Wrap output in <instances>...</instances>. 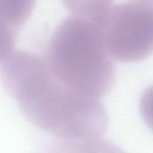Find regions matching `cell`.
<instances>
[{"mask_svg":"<svg viewBox=\"0 0 153 153\" xmlns=\"http://www.w3.org/2000/svg\"><path fill=\"white\" fill-rule=\"evenodd\" d=\"M3 87L24 116L44 131L61 140L102 138L109 118L99 99L82 97L58 79L46 58L13 51L1 64Z\"/></svg>","mask_w":153,"mask_h":153,"instance_id":"cell-1","label":"cell"},{"mask_svg":"<svg viewBox=\"0 0 153 153\" xmlns=\"http://www.w3.org/2000/svg\"><path fill=\"white\" fill-rule=\"evenodd\" d=\"M58 79L76 94L100 99L110 92L117 70L97 22L71 16L54 32L46 58Z\"/></svg>","mask_w":153,"mask_h":153,"instance_id":"cell-2","label":"cell"},{"mask_svg":"<svg viewBox=\"0 0 153 153\" xmlns=\"http://www.w3.org/2000/svg\"><path fill=\"white\" fill-rule=\"evenodd\" d=\"M103 45L110 57L136 62L153 53V6L126 2L112 6L97 21Z\"/></svg>","mask_w":153,"mask_h":153,"instance_id":"cell-3","label":"cell"},{"mask_svg":"<svg viewBox=\"0 0 153 153\" xmlns=\"http://www.w3.org/2000/svg\"><path fill=\"white\" fill-rule=\"evenodd\" d=\"M51 153H126L118 146L102 138L64 140L54 145Z\"/></svg>","mask_w":153,"mask_h":153,"instance_id":"cell-4","label":"cell"},{"mask_svg":"<svg viewBox=\"0 0 153 153\" xmlns=\"http://www.w3.org/2000/svg\"><path fill=\"white\" fill-rule=\"evenodd\" d=\"M73 16L97 22L112 7L114 0H61Z\"/></svg>","mask_w":153,"mask_h":153,"instance_id":"cell-5","label":"cell"},{"mask_svg":"<svg viewBox=\"0 0 153 153\" xmlns=\"http://www.w3.org/2000/svg\"><path fill=\"white\" fill-rule=\"evenodd\" d=\"M19 28L12 26L0 18V64L14 51Z\"/></svg>","mask_w":153,"mask_h":153,"instance_id":"cell-6","label":"cell"},{"mask_svg":"<svg viewBox=\"0 0 153 153\" xmlns=\"http://www.w3.org/2000/svg\"><path fill=\"white\" fill-rule=\"evenodd\" d=\"M140 112L148 127L153 130V86L142 94L140 100Z\"/></svg>","mask_w":153,"mask_h":153,"instance_id":"cell-7","label":"cell"},{"mask_svg":"<svg viewBox=\"0 0 153 153\" xmlns=\"http://www.w3.org/2000/svg\"><path fill=\"white\" fill-rule=\"evenodd\" d=\"M134 2L140 3V4H148V5L153 6V0H132Z\"/></svg>","mask_w":153,"mask_h":153,"instance_id":"cell-8","label":"cell"}]
</instances>
